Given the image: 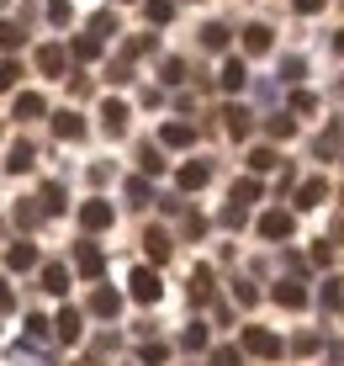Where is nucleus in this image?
<instances>
[{"label":"nucleus","mask_w":344,"mask_h":366,"mask_svg":"<svg viewBox=\"0 0 344 366\" xmlns=\"http://www.w3.org/2000/svg\"><path fill=\"white\" fill-rule=\"evenodd\" d=\"M127 287H133L138 302H159V292H164V287H159V271H148V266H138L133 276H127Z\"/></svg>","instance_id":"f257e3e1"},{"label":"nucleus","mask_w":344,"mask_h":366,"mask_svg":"<svg viewBox=\"0 0 344 366\" xmlns=\"http://www.w3.org/2000/svg\"><path fill=\"white\" fill-rule=\"evenodd\" d=\"M244 350L249 356H281V340L270 330H244Z\"/></svg>","instance_id":"f03ea898"},{"label":"nucleus","mask_w":344,"mask_h":366,"mask_svg":"<svg viewBox=\"0 0 344 366\" xmlns=\"http://www.w3.org/2000/svg\"><path fill=\"white\" fill-rule=\"evenodd\" d=\"M101 266H106L101 244H80V249H74V271H80V276H101Z\"/></svg>","instance_id":"7ed1b4c3"},{"label":"nucleus","mask_w":344,"mask_h":366,"mask_svg":"<svg viewBox=\"0 0 344 366\" xmlns=\"http://www.w3.org/2000/svg\"><path fill=\"white\" fill-rule=\"evenodd\" d=\"M80 223H85V229H111V202H85V207H80Z\"/></svg>","instance_id":"20e7f679"},{"label":"nucleus","mask_w":344,"mask_h":366,"mask_svg":"<svg viewBox=\"0 0 344 366\" xmlns=\"http://www.w3.org/2000/svg\"><path fill=\"white\" fill-rule=\"evenodd\" d=\"M101 128H106L111 138L127 133V107H122V101H106V107H101Z\"/></svg>","instance_id":"39448f33"},{"label":"nucleus","mask_w":344,"mask_h":366,"mask_svg":"<svg viewBox=\"0 0 344 366\" xmlns=\"http://www.w3.org/2000/svg\"><path fill=\"white\" fill-rule=\"evenodd\" d=\"M54 330H59V340H64V345H74V340H80V308H59Z\"/></svg>","instance_id":"423d86ee"},{"label":"nucleus","mask_w":344,"mask_h":366,"mask_svg":"<svg viewBox=\"0 0 344 366\" xmlns=\"http://www.w3.org/2000/svg\"><path fill=\"white\" fill-rule=\"evenodd\" d=\"M64 64H69V54H64L59 43H48V48H37V69L43 74H64Z\"/></svg>","instance_id":"0eeeda50"},{"label":"nucleus","mask_w":344,"mask_h":366,"mask_svg":"<svg viewBox=\"0 0 344 366\" xmlns=\"http://www.w3.org/2000/svg\"><path fill=\"white\" fill-rule=\"evenodd\" d=\"M91 308L101 313V319H117V308H122V297H117V292H111V287H96V292H91Z\"/></svg>","instance_id":"6e6552de"},{"label":"nucleus","mask_w":344,"mask_h":366,"mask_svg":"<svg viewBox=\"0 0 344 366\" xmlns=\"http://www.w3.org/2000/svg\"><path fill=\"white\" fill-rule=\"evenodd\" d=\"M207 181H212V170L201 165V159H191V165L181 170V192H201V186H207Z\"/></svg>","instance_id":"1a4fd4ad"},{"label":"nucleus","mask_w":344,"mask_h":366,"mask_svg":"<svg viewBox=\"0 0 344 366\" xmlns=\"http://www.w3.org/2000/svg\"><path fill=\"white\" fill-rule=\"evenodd\" d=\"M260 234H265V239H286V234H291V212H265V218H260Z\"/></svg>","instance_id":"9d476101"},{"label":"nucleus","mask_w":344,"mask_h":366,"mask_svg":"<svg viewBox=\"0 0 344 366\" xmlns=\"http://www.w3.org/2000/svg\"><path fill=\"white\" fill-rule=\"evenodd\" d=\"M143 249H148V260H154V266H159V260H170V249H175V244H170V234L148 229V234H143Z\"/></svg>","instance_id":"9b49d317"},{"label":"nucleus","mask_w":344,"mask_h":366,"mask_svg":"<svg viewBox=\"0 0 344 366\" xmlns=\"http://www.w3.org/2000/svg\"><path fill=\"white\" fill-rule=\"evenodd\" d=\"M275 302L281 308H308V292H302V282H281L275 287Z\"/></svg>","instance_id":"f8f14e48"},{"label":"nucleus","mask_w":344,"mask_h":366,"mask_svg":"<svg viewBox=\"0 0 344 366\" xmlns=\"http://www.w3.org/2000/svg\"><path fill=\"white\" fill-rule=\"evenodd\" d=\"M54 133H59V138H69V144H74V138H85V122L74 117V112H59V117H54Z\"/></svg>","instance_id":"ddd939ff"},{"label":"nucleus","mask_w":344,"mask_h":366,"mask_svg":"<svg viewBox=\"0 0 344 366\" xmlns=\"http://www.w3.org/2000/svg\"><path fill=\"white\" fill-rule=\"evenodd\" d=\"M244 80H249L244 59H228V64H223V91H244Z\"/></svg>","instance_id":"4468645a"},{"label":"nucleus","mask_w":344,"mask_h":366,"mask_svg":"<svg viewBox=\"0 0 344 366\" xmlns=\"http://www.w3.org/2000/svg\"><path fill=\"white\" fill-rule=\"evenodd\" d=\"M159 138H164V144H175V149H186L191 138H196V128H191V122H164Z\"/></svg>","instance_id":"2eb2a0df"},{"label":"nucleus","mask_w":344,"mask_h":366,"mask_svg":"<svg viewBox=\"0 0 344 366\" xmlns=\"http://www.w3.org/2000/svg\"><path fill=\"white\" fill-rule=\"evenodd\" d=\"M32 260H37V249H32V244H11V249H6V266H11V271H27Z\"/></svg>","instance_id":"dca6fc26"},{"label":"nucleus","mask_w":344,"mask_h":366,"mask_svg":"<svg viewBox=\"0 0 344 366\" xmlns=\"http://www.w3.org/2000/svg\"><path fill=\"white\" fill-rule=\"evenodd\" d=\"M201 297H212V271L207 266L191 271V302H201Z\"/></svg>","instance_id":"f3484780"},{"label":"nucleus","mask_w":344,"mask_h":366,"mask_svg":"<svg viewBox=\"0 0 344 366\" xmlns=\"http://www.w3.org/2000/svg\"><path fill=\"white\" fill-rule=\"evenodd\" d=\"M244 48H249V54H265V48H270V27H260V21L244 27Z\"/></svg>","instance_id":"a211bd4d"},{"label":"nucleus","mask_w":344,"mask_h":366,"mask_svg":"<svg viewBox=\"0 0 344 366\" xmlns=\"http://www.w3.org/2000/svg\"><path fill=\"white\" fill-rule=\"evenodd\" d=\"M323 197H328V186H323V181H308V186L297 192V207H323Z\"/></svg>","instance_id":"6ab92c4d"},{"label":"nucleus","mask_w":344,"mask_h":366,"mask_svg":"<svg viewBox=\"0 0 344 366\" xmlns=\"http://www.w3.org/2000/svg\"><path fill=\"white\" fill-rule=\"evenodd\" d=\"M11 117H43V96H16V107H11Z\"/></svg>","instance_id":"aec40b11"},{"label":"nucleus","mask_w":344,"mask_h":366,"mask_svg":"<svg viewBox=\"0 0 344 366\" xmlns=\"http://www.w3.org/2000/svg\"><path fill=\"white\" fill-rule=\"evenodd\" d=\"M27 165H32V144H11V159H6V170H11V175H21Z\"/></svg>","instance_id":"412c9836"},{"label":"nucleus","mask_w":344,"mask_h":366,"mask_svg":"<svg viewBox=\"0 0 344 366\" xmlns=\"http://www.w3.org/2000/svg\"><path fill=\"white\" fill-rule=\"evenodd\" d=\"M43 292H69V271H64V266H48V271H43Z\"/></svg>","instance_id":"4be33fe9"},{"label":"nucleus","mask_w":344,"mask_h":366,"mask_svg":"<svg viewBox=\"0 0 344 366\" xmlns=\"http://www.w3.org/2000/svg\"><path fill=\"white\" fill-rule=\"evenodd\" d=\"M223 117H228V133H233V138H244V133H249V112H244V107H228Z\"/></svg>","instance_id":"5701e85b"},{"label":"nucleus","mask_w":344,"mask_h":366,"mask_svg":"<svg viewBox=\"0 0 344 366\" xmlns=\"http://www.w3.org/2000/svg\"><path fill=\"white\" fill-rule=\"evenodd\" d=\"M143 16H148V21H170V16H175V0H148Z\"/></svg>","instance_id":"b1692460"},{"label":"nucleus","mask_w":344,"mask_h":366,"mask_svg":"<svg viewBox=\"0 0 344 366\" xmlns=\"http://www.w3.org/2000/svg\"><path fill=\"white\" fill-rule=\"evenodd\" d=\"M281 159H275V149H254L249 154V170H275Z\"/></svg>","instance_id":"393cba45"},{"label":"nucleus","mask_w":344,"mask_h":366,"mask_svg":"<svg viewBox=\"0 0 344 366\" xmlns=\"http://www.w3.org/2000/svg\"><path fill=\"white\" fill-rule=\"evenodd\" d=\"M138 159H143V170H148V175H159V170H164V159H159V149H154V144L138 149Z\"/></svg>","instance_id":"a878e982"},{"label":"nucleus","mask_w":344,"mask_h":366,"mask_svg":"<svg viewBox=\"0 0 344 366\" xmlns=\"http://www.w3.org/2000/svg\"><path fill=\"white\" fill-rule=\"evenodd\" d=\"M254 197H260V181H254V175L233 186V202H238V207H244V202H254Z\"/></svg>","instance_id":"bb28decb"},{"label":"nucleus","mask_w":344,"mask_h":366,"mask_svg":"<svg viewBox=\"0 0 344 366\" xmlns=\"http://www.w3.org/2000/svg\"><path fill=\"white\" fill-rule=\"evenodd\" d=\"M265 133H270V138H291V133H297V122H291V117H270V122H265Z\"/></svg>","instance_id":"cd10ccee"},{"label":"nucleus","mask_w":344,"mask_h":366,"mask_svg":"<svg viewBox=\"0 0 344 366\" xmlns=\"http://www.w3.org/2000/svg\"><path fill=\"white\" fill-rule=\"evenodd\" d=\"M74 54H80V59H96V54H101V37H96V32H85L80 43H74Z\"/></svg>","instance_id":"c85d7f7f"},{"label":"nucleus","mask_w":344,"mask_h":366,"mask_svg":"<svg viewBox=\"0 0 344 366\" xmlns=\"http://www.w3.org/2000/svg\"><path fill=\"white\" fill-rule=\"evenodd\" d=\"M181 345H186V350H201V345H207V330H201V324H191V330L181 335Z\"/></svg>","instance_id":"c756f323"},{"label":"nucleus","mask_w":344,"mask_h":366,"mask_svg":"<svg viewBox=\"0 0 344 366\" xmlns=\"http://www.w3.org/2000/svg\"><path fill=\"white\" fill-rule=\"evenodd\" d=\"M201 43H207V48H228V27H218V21H212V27L201 32Z\"/></svg>","instance_id":"7c9ffc66"},{"label":"nucleus","mask_w":344,"mask_h":366,"mask_svg":"<svg viewBox=\"0 0 344 366\" xmlns=\"http://www.w3.org/2000/svg\"><path fill=\"white\" fill-rule=\"evenodd\" d=\"M233 297L244 302V308H254V302H260V292H254V282H233Z\"/></svg>","instance_id":"2f4dec72"},{"label":"nucleus","mask_w":344,"mask_h":366,"mask_svg":"<svg viewBox=\"0 0 344 366\" xmlns=\"http://www.w3.org/2000/svg\"><path fill=\"white\" fill-rule=\"evenodd\" d=\"M48 21L64 27V21H69V0H48Z\"/></svg>","instance_id":"473e14b6"},{"label":"nucleus","mask_w":344,"mask_h":366,"mask_svg":"<svg viewBox=\"0 0 344 366\" xmlns=\"http://www.w3.org/2000/svg\"><path fill=\"white\" fill-rule=\"evenodd\" d=\"M43 202H48V212H64V186H43Z\"/></svg>","instance_id":"72a5a7b5"},{"label":"nucleus","mask_w":344,"mask_h":366,"mask_svg":"<svg viewBox=\"0 0 344 366\" xmlns=\"http://www.w3.org/2000/svg\"><path fill=\"white\" fill-rule=\"evenodd\" d=\"M313 149H318V154H334V149H339V128H328V133H323V138H318V144H313Z\"/></svg>","instance_id":"f704fd0d"},{"label":"nucleus","mask_w":344,"mask_h":366,"mask_svg":"<svg viewBox=\"0 0 344 366\" xmlns=\"http://www.w3.org/2000/svg\"><path fill=\"white\" fill-rule=\"evenodd\" d=\"M186 234L201 239V234H207V218H201V212H186Z\"/></svg>","instance_id":"c9c22d12"},{"label":"nucleus","mask_w":344,"mask_h":366,"mask_svg":"<svg viewBox=\"0 0 344 366\" xmlns=\"http://www.w3.org/2000/svg\"><path fill=\"white\" fill-rule=\"evenodd\" d=\"M127 197H133V202H148L154 192H148V181H127Z\"/></svg>","instance_id":"e433bc0d"},{"label":"nucleus","mask_w":344,"mask_h":366,"mask_svg":"<svg viewBox=\"0 0 344 366\" xmlns=\"http://www.w3.org/2000/svg\"><path fill=\"white\" fill-rule=\"evenodd\" d=\"M339 302H344V292H339V282H328V287H323V308H339Z\"/></svg>","instance_id":"4c0bfd02"},{"label":"nucleus","mask_w":344,"mask_h":366,"mask_svg":"<svg viewBox=\"0 0 344 366\" xmlns=\"http://www.w3.org/2000/svg\"><path fill=\"white\" fill-rule=\"evenodd\" d=\"M164 356H170V350H164V345H143V366H159Z\"/></svg>","instance_id":"58836bf2"},{"label":"nucleus","mask_w":344,"mask_h":366,"mask_svg":"<svg viewBox=\"0 0 344 366\" xmlns=\"http://www.w3.org/2000/svg\"><path fill=\"white\" fill-rule=\"evenodd\" d=\"M212 366H238V350H233V345H223L218 356H212Z\"/></svg>","instance_id":"ea45409f"},{"label":"nucleus","mask_w":344,"mask_h":366,"mask_svg":"<svg viewBox=\"0 0 344 366\" xmlns=\"http://www.w3.org/2000/svg\"><path fill=\"white\" fill-rule=\"evenodd\" d=\"M117 32V16H96V37H111Z\"/></svg>","instance_id":"a19ab883"},{"label":"nucleus","mask_w":344,"mask_h":366,"mask_svg":"<svg viewBox=\"0 0 344 366\" xmlns=\"http://www.w3.org/2000/svg\"><path fill=\"white\" fill-rule=\"evenodd\" d=\"M281 80H302V59H286V64H281Z\"/></svg>","instance_id":"79ce46f5"},{"label":"nucleus","mask_w":344,"mask_h":366,"mask_svg":"<svg viewBox=\"0 0 344 366\" xmlns=\"http://www.w3.org/2000/svg\"><path fill=\"white\" fill-rule=\"evenodd\" d=\"M297 11H302V16H313V11H323V0H297Z\"/></svg>","instance_id":"37998d69"}]
</instances>
